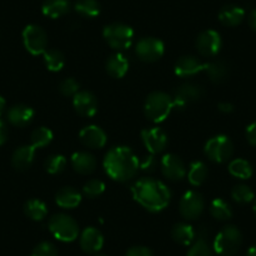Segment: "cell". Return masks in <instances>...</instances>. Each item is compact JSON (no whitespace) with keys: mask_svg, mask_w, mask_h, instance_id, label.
Wrapping results in <instances>:
<instances>
[{"mask_svg":"<svg viewBox=\"0 0 256 256\" xmlns=\"http://www.w3.org/2000/svg\"><path fill=\"white\" fill-rule=\"evenodd\" d=\"M103 167L108 176L118 182L130 181L140 168L138 157L130 147H113L103 160Z\"/></svg>","mask_w":256,"mask_h":256,"instance_id":"1","label":"cell"},{"mask_svg":"<svg viewBox=\"0 0 256 256\" xmlns=\"http://www.w3.org/2000/svg\"><path fill=\"white\" fill-rule=\"evenodd\" d=\"M134 198L147 211L160 212L167 208L171 200V192L166 184L154 178H141L131 188Z\"/></svg>","mask_w":256,"mask_h":256,"instance_id":"2","label":"cell"},{"mask_svg":"<svg viewBox=\"0 0 256 256\" xmlns=\"http://www.w3.org/2000/svg\"><path fill=\"white\" fill-rule=\"evenodd\" d=\"M174 108V98L164 92H152L146 98L144 106V114L154 123L166 120Z\"/></svg>","mask_w":256,"mask_h":256,"instance_id":"3","label":"cell"},{"mask_svg":"<svg viewBox=\"0 0 256 256\" xmlns=\"http://www.w3.org/2000/svg\"><path fill=\"white\" fill-rule=\"evenodd\" d=\"M49 230L52 235L63 242H72L80 235V226L77 221L66 214H56L49 220Z\"/></svg>","mask_w":256,"mask_h":256,"instance_id":"4","label":"cell"},{"mask_svg":"<svg viewBox=\"0 0 256 256\" xmlns=\"http://www.w3.org/2000/svg\"><path fill=\"white\" fill-rule=\"evenodd\" d=\"M134 29L127 24L112 23L103 29V38L108 46L114 50H124L132 46L134 42Z\"/></svg>","mask_w":256,"mask_h":256,"instance_id":"5","label":"cell"},{"mask_svg":"<svg viewBox=\"0 0 256 256\" xmlns=\"http://www.w3.org/2000/svg\"><path fill=\"white\" fill-rule=\"evenodd\" d=\"M242 244V235L236 226L224 228L214 241V250L222 256H231L238 252Z\"/></svg>","mask_w":256,"mask_h":256,"instance_id":"6","label":"cell"},{"mask_svg":"<svg viewBox=\"0 0 256 256\" xmlns=\"http://www.w3.org/2000/svg\"><path fill=\"white\" fill-rule=\"evenodd\" d=\"M204 151L208 160L216 164H224L232 156L234 144L228 136L218 134L206 142Z\"/></svg>","mask_w":256,"mask_h":256,"instance_id":"7","label":"cell"},{"mask_svg":"<svg viewBox=\"0 0 256 256\" xmlns=\"http://www.w3.org/2000/svg\"><path fill=\"white\" fill-rule=\"evenodd\" d=\"M23 42L26 50L33 56L44 54L48 46V36L42 26L30 24L23 30Z\"/></svg>","mask_w":256,"mask_h":256,"instance_id":"8","label":"cell"},{"mask_svg":"<svg viewBox=\"0 0 256 256\" xmlns=\"http://www.w3.org/2000/svg\"><path fill=\"white\" fill-rule=\"evenodd\" d=\"M180 214L186 220H196L205 208V200L198 191H187L180 201Z\"/></svg>","mask_w":256,"mask_h":256,"instance_id":"9","label":"cell"},{"mask_svg":"<svg viewBox=\"0 0 256 256\" xmlns=\"http://www.w3.org/2000/svg\"><path fill=\"white\" fill-rule=\"evenodd\" d=\"M164 53V46L162 40L154 38V36H147L142 38L136 46V54L142 62L147 63H154L162 58Z\"/></svg>","mask_w":256,"mask_h":256,"instance_id":"10","label":"cell"},{"mask_svg":"<svg viewBox=\"0 0 256 256\" xmlns=\"http://www.w3.org/2000/svg\"><path fill=\"white\" fill-rule=\"evenodd\" d=\"M221 46H222V42H221L220 34L212 29L204 30L196 39V49L201 56L206 58H212L218 56Z\"/></svg>","mask_w":256,"mask_h":256,"instance_id":"11","label":"cell"},{"mask_svg":"<svg viewBox=\"0 0 256 256\" xmlns=\"http://www.w3.org/2000/svg\"><path fill=\"white\" fill-rule=\"evenodd\" d=\"M141 137L144 147L152 154H161L168 144V137H167L166 132L162 131L158 127L144 128L141 132Z\"/></svg>","mask_w":256,"mask_h":256,"instance_id":"12","label":"cell"},{"mask_svg":"<svg viewBox=\"0 0 256 256\" xmlns=\"http://www.w3.org/2000/svg\"><path fill=\"white\" fill-rule=\"evenodd\" d=\"M204 96L202 87L198 84H192V83H184V84L180 86L176 90H174V108H182L186 107L190 103H194L196 100H200Z\"/></svg>","mask_w":256,"mask_h":256,"instance_id":"13","label":"cell"},{"mask_svg":"<svg viewBox=\"0 0 256 256\" xmlns=\"http://www.w3.org/2000/svg\"><path fill=\"white\" fill-rule=\"evenodd\" d=\"M73 107L83 117H93L98 110V100L90 90H80L73 97Z\"/></svg>","mask_w":256,"mask_h":256,"instance_id":"14","label":"cell"},{"mask_svg":"<svg viewBox=\"0 0 256 256\" xmlns=\"http://www.w3.org/2000/svg\"><path fill=\"white\" fill-rule=\"evenodd\" d=\"M161 171L166 178L180 181L186 176V167L182 160L174 154H168L161 160Z\"/></svg>","mask_w":256,"mask_h":256,"instance_id":"15","label":"cell"},{"mask_svg":"<svg viewBox=\"0 0 256 256\" xmlns=\"http://www.w3.org/2000/svg\"><path fill=\"white\" fill-rule=\"evenodd\" d=\"M80 140L86 147L93 150L103 148L107 144V134L98 126H87L80 132Z\"/></svg>","mask_w":256,"mask_h":256,"instance_id":"16","label":"cell"},{"mask_svg":"<svg viewBox=\"0 0 256 256\" xmlns=\"http://www.w3.org/2000/svg\"><path fill=\"white\" fill-rule=\"evenodd\" d=\"M206 63L198 60L196 56H181L174 64V74L181 78H188L196 76L200 72H205Z\"/></svg>","mask_w":256,"mask_h":256,"instance_id":"17","label":"cell"},{"mask_svg":"<svg viewBox=\"0 0 256 256\" xmlns=\"http://www.w3.org/2000/svg\"><path fill=\"white\" fill-rule=\"evenodd\" d=\"M104 238L100 231L96 228H84L80 234V245L84 252L87 254H96L103 248Z\"/></svg>","mask_w":256,"mask_h":256,"instance_id":"18","label":"cell"},{"mask_svg":"<svg viewBox=\"0 0 256 256\" xmlns=\"http://www.w3.org/2000/svg\"><path fill=\"white\" fill-rule=\"evenodd\" d=\"M36 150L32 144H26V146H22L14 151L13 156H12V164L18 171H26L30 168L33 164L34 156H36Z\"/></svg>","mask_w":256,"mask_h":256,"instance_id":"19","label":"cell"},{"mask_svg":"<svg viewBox=\"0 0 256 256\" xmlns=\"http://www.w3.org/2000/svg\"><path fill=\"white\" fill-rule=\"evenodd\" d=\"M33 118L34 110L26 104H16L8 110V120L16 127H26Z\"/></svg>","mask_w":256,"mask_h":256,"instance_id":"20","label":"cell"},{"mask_svg":"<svg viewBox=\"0 0 256 256\" xmlns=\"http://www.w3.org/2000/svg\"><path fill=\"white\" fill-rule=\"evenodd\" d=\"M70 162H72V167L74 168V171L80 174H92L96 170V167H97V160H96V157L93 154H88V152L83 151L73 154Z\"/></svg>","mask_w":256,"mask_h":256,"instance_id":"21","label":"cell"},{"mask_svg":"<svg viewBox=\"0 0 256 256\" xmlns=\"http://www.w3.org/2000/svg\"><path fill=\"white\" fill-rule=\"evenodd\" d=\"M128 67H130V63H128L127 56L120 52L112 54L106 62V70H107L108 74L113 78H118V80L124 77Z\"/></svg>","mask_w":256,"mask_h":256,"instance_id":"22","label":"cell"},{"mask_svg":"<svg viewBox=\"0 0 256 256\" xmlns=\"http://www.w3.org/2000/svg\"><path fill=\"white\" fill-rule=\"evenodd\" d=\"M82 201V195L73 187H63L56 195V202L62 208H76Z\"/></svg>","mask_w":256,"mask_h":256,"instance_id":"23","label":"cell"},{"mask_svg":"<svg viewBox=\"0 0 256 256\" xmlns=\"http://www.w3.org/2000/svg\"><path fill=\"white\" fill-rule=\"evenodd\" d=\"M70 9V0H44L42 12L52 19L66 16Z\"/></svg>","mask_w":256,"mask_h":256,"instance_id":"24","label":"cell"},{"mask_svg":"<svg viewBox=\"0 0 256 256\" xmlns=\"http://www.w3.org/2000/svg\"><path fill=\"white\" fill-rule=\"evenodd\" d=\"M245 18V10L238 6H225L218 13V19L226 26H236Z\"/></svg>","mask_w":256,"mask_h":256,"instance_id":"25","label":"cell"},{"mask_svg":"<svg viewBox=\"0 0 256 256\" xmlns=\"http://www.w3.org/2000/svg\"><path fill=\"white\" fill-rule=\"evenodd\" d=\"M171 236L177 244L184 246H188L195 240V231L188 224L178 222L172 228Z\"/></svg>","mask_w":256,"mask_h":256,"instance_id":"26","label":"cell"},{"mask_svg":"<svg viewBox=\"0 0 256 256\" xmlns=\"http://www.w3.org/2000/svg\"><path fill=\"white\" fill-rule=\"evenodd\" d=\"M24 212L33 221H42L48 215V208L43 201L38 200V198H32V200L26 201L24 205Z\"/></svg>","mask_w":256,"mask_h":256,"instance_id":"27","label":"cell"},{"mask_svg":"<svg viewBox=\"0 0 256 256\" xmlns=\"http://www.w3.org/2000/svg\"><path fill=\"white\" fill-rule=\"evenodd\" d=\"M205 72L210 77L211 82L221 83L228 77V67L224 62L215 60L206 63Z\"/></svg>","mask_w":256,"mask_h":256,"instance_id":"28","label":"cell"},{"mask_svg":"<svg viewBox=\"0 0 256 256\" xmlns=\"http://www.w3.org/2000/svg\"><path fill=\"white\" fill-rule=\"evenodd\" d=\"M208 166H206L204 162L201 161H195L190 164L188 170V181L192 186H200L205 182V180L208 178Z\"/></svg>","mask_w":256,"mask_h":256,"instance_id":"29","label":"cell"},{"mask_svg":"<svg viewBox=\"0 0 256 256\" xmlns=\"http://www.w3.org/2000/svg\"><path fill=\"white\" fill-rule=\"evenodd\" d=\"M74 10L84 18H96L100 13V6L98 0H77L74 3Z\"/></svg>","mask_w":256,"mask_h":256,"instance_id":"30","label":"cell"},{"mask_svg":"<svg viewBox=\"0 0 256 256\" xmlns=\"http://www.w3.org/2000/svg\"><path fill=\"white\" fill-rule=\"evenodd\" d=\"M44 63L50 72H59L66 64L64 54L58 49H48L44 52Z\"/></svg>","mask_w":256,"mask_h":256,"instance_id":"31","label":"cell"},{"mask_svg":"<svg viewBox=\"0 0 256 256\" xmlns=\"http://www.w3.org/2000/svg\"><path fill=\"white\" fill-rule=\"evenodd\" d=\"M228 172L236 178L248 180L252 176V166L246 160L236 158L228 164Z\"/></svg>","mask_w":256,"mask_h":256,"instance_id":"32","label":"cell"},{"mask_svg":"<svg viewBox=\"0 0 256 256\" xmlns=\"http://www.w3.org/2000/svg\"><path fill=\"white\" fill-rule=\"evenodd\" d=\"M210 214L218 221H228L232 216L231 206L222 198H215L210 205Z\"/></svg>","mask_w":256,"mask_h":256,"instance_id":"33","label":"cell"},{"mask_svg":"<svg viewBox=\"0 0 256 256\" xmlns=\"http://www.w3.org/2000/svg\"><path fill=\"white\" fill-rule=\"evenodd\" d=\"M53 141V132L46 127H39L30 134V144L34 148H43Z\"/></svg>","mask_w":256,"mask_h":256,"instance_id":"34","label":"cell"},{"mask_svg":"<svg viewBox=\"0 0 256 256\" xmlns=\"http://www.w3.org/2000/svg\"><path fill=\"white\" fill-rule=\"evenodd\" d=\"M231 198L238 204H248L255 198V194L248 184H236L231 191Z\"/></svg>","mask_w":256,"mask_h":256,"instance_id":"35","label":"cell"},{"mask_svg":"<svg viewBox=\"0 0 256 256\" xmlns=\"http://www.w3.org/2000/svg\"><path fill=\"white\" fill-rule=\"evenodd\" d=\"M67 166V160L62 154H52L44 162V167H46V172L50 174H58L64 171Z\"/></svg>","mask_w":256,"mask_h":256,"instance_id":"36","label":"cell"},{"mask_svg":"<svg viewBox=\"0 0 256 256\" xmlns=\"http://www.w3.org/2000/svg\"><path fill=\"white\" fill-rule=\"evenodd\" d=\"M106 184L100 180H90L87 184L83 186V194L88 198H96L100 196L104 192Z\"/></svg>","mask_w":256,"mask_h":256,"instance_id":"37","label":"cell"},{"mask_svg":"<svg viewBox=\"0 0 256 256\" xmlns=\"http://www.w3.org/2000/svg\"><path fill=\"white\" fill-rule=\"evenodd\" d=\"M187 256H212V251L205 238H201L192 244Z\"/></svg>","mask_w":256,"mask_h":256,"instance_id":"38","label":"cell"},{"mask_svg":"<svg viewBox=\"0 0 256 256\" xmlns=\"http://www.w3.org/2000/svg\"><path fill=\"white\" fill-rule=\"evenodd\" d=\"M59 92L66 97H74L80 92V83L74 78H66L59 84Z\"/></svg>","mask_w":256,"mask_h":256,"instance_id":"39","label":"cell"},{"mask_svg":"<svg viewBox=\"0 0 256 256\" xmlns=\"http://www.w3.org/2000/svg\"><path fill=\"white\" fill-rule=\"evenodd\" d=\"M30 256H58V250L53 244L44 241L34 248Z\"/></svg>","mask_w":256,"mask_h":256,"instance_id":"40","label":"cell"},{"mask_svg":"<svg viewBox=\"0 0 256 256\" xmlns=\"http://www.w3.org/2000/svg\"><path fill=\"white\" fill-rule=\"evenodd\" d=\"M126 256H154V255L148 248H144V246H134V248H128V251L126 252Z\"/></svg>","mask_w":256,"mask_h":256,"instance_id":"41","label":"cell"},{"mask_svg":"<svg viewBox=\"0 0 256 256\" xmlns=\"http://www.w3.org/2000/svg\"><path fill=\"white\" fill-rule=\"evenodd\" d=\"M140 166H141V168L144 170V171H154V168H156L157 166V160L156 157H154V154H151V156L144 157V160L140 164Z\"/></svg>","mask_w":256,"mask_h":256,"instance_id":"42","label":"cell"},{"mask_svg":"<svg viewBox=\"0 0 256 256\" xmlns=\"http://www.w3.org/2000/svg\"><path fill=\"white\" fill-rule=\"evenodd\" d=\"M246 138H248V144L251 146H256V122L251 123L248 128H246Z\"/></svg>","mask_w":256,"mask_h":256,"instance_id":"43","label":"cell"},{"mask_svg":"<svg viewBox=\"0 0 256 256\" xmlns=\"http://www.w3.org/2000/svg\"><path fill=\"white\" fill-rule=\"evenodd\" d=\"M6 138H8V128H6V123L0 120V146L6 144Z\"/></svg>","mask_w":256,"mask_h":256,"instance_id":"44","label":"cell"},{"mask_svg":"<svg viewBox=\"0 0 256 256\" xmlns=\"http://www.w3.org/2000/svg\"><path fill=\"white\" fill-rule=\"evenodd\" d=\"M218 110L222 113H231L234 110V106L228 102H221L218 103Z\"/></svg>","mask_w":256,"mask_h":256,"instance_id":"45","label":"cell"},{"mask_svg":"<svg viewBox=\"0 0 256 256\" xmlns=\"http://www.w3.org/2000/svg\"><path fill=\"white\" fill-rule=\"evenodd\" d=\"M248 24H250L251 29L256 32V9L251 12L250 16H248Z\"/></svg>","mask_w":256,"mask_h":256,"instance_id":"46","label":"cell"},{"mask_svg":"<svg viewBox=\"0 0 256 256\" xmlns=\"http://www.w3.org/2000/svg\"><path fill=\"white\" fill-rule=\"evenodd\" d=\"M4 108H6V100H4V98L0 96V116L3 114Z\"/></svg>","mask_w":256,"mask_h":256,"instance_id":"47","label":"cell"},{"mask_svg":"<svg viewBox=\"0 0 256 256\" xmlns=\"http://www.w3.org/2000/svg\"><path fill=\"white\" fill-rule=\"evenodd\" d=\"M248 256H256V245L251 246L248 250Z\"/></svg>","mask_w":256,"mask_h":256,"instance_id":"48","label":"cell"},{"mask_svg":"<svg viewBox=\"0 0 256 256\" xmlns=\"http://www.w3.org/2000/svg\"><path fill=\"white\" fill-rule=\"evenodd\" d=\"M254 215H255V218H256V201H255V204H254Z\"/></svg>","mask_w":256,"mask_h":256,"instance_id":"49","label":"cell"},{"mask_svg":"<svg viewBox=\"0 0 256 256\" xmlns=\"http://www.w3.org/2000/svg\"><path fill=\"white\" fill-rule=\"evenodd\" d=\"M96 256H107V255H104V254H98V255H96Z\"/></svg>","mask_w":256,"mask_h":256,"instance_id":"50","label":"cell"}]
</instances>
